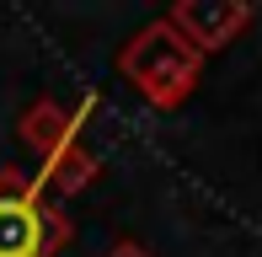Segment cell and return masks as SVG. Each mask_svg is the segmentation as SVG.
<instances>
[{
    "instance_id": "3",
    "label": "cell",
    "mask_w": 262,
    "mask_h": 257,
    "mask_svg": "<svg viewBox=\"0 0 262 257\" xmlns=\"http://www.w3.org/2000/svg\"><path fill=\"white\" fill-rule=\"evenodd\" d=\"M49 252V220L27 188H0V257H43Z\"/></svg>"
},
{
    "instance_id": "2",
    "label": "cell",
    "mask_w": 262,
    "mask_h": 257,
    "mask_svg": "<svg viewBox=\"0 0 262 257\" xmlns=\"http://www.w3.org/2000/svg\"><path fill=\"white\" fill-rule=\"evenodd\" d=\"M166 22H171L198 54H214L252 22V6H241V0H182V6H171Z\"/></svg>"
},
{
    "instance_id": "1",
    "label": "cell",
    "mask_w": 262,
    "mask_h": 257,
    "mask_svg": "<svg viewBox=\"0 0 262 257\" xmlns=\"http://www.w3.org/2000/svg\"><path fill=\"white\" fill-rule=\"evenodd\" d=\"M118 70H123L139 91H145V102H156V108H177V102L198 86L204 54H198L166 16H156L150 27H139L134 38L123 43Z\"/></svg>"
},
{
    "instance_id": "5",
    "label": "cell",
    "mask_w": 262,
    "mask_h": 257,
    "mask_svg": "<svg viewBox=\"0 0 262 257\" xmlns=\"http://www.w3.org/2000/svg\"><path fill=\"white\" fill-rule=\"evenodd\" d=\"M91 177H97V156H91L80 139H70L64 150H54V156L43 161V188H54V193H80Z\"/></svg>"
},
{
    "instance_id": "4",
    "label": "cell",
    "mask_w": 262,
    "mask_h": 257,
    "mask_svg": "<svg viewBox=\"0 0 262 257\" xmlns=\"http://www.w3.org/2000/svg\"><path fill=\"white\" fill-rule=\"evenodd\" d=\"M16 128H21V139H27V145L38 150L43 161H49L54 150H64L70 139H75V113L59 108L54 97H43V102H32V108L21 113V123H16Z\"/></svg>"
},
{
    "instance_id": "6",
    "label": "cell",
    "mask_w": 262,
    "mask_h": 257,
    "mask_svg": "<svg viewBox=\"0 0 262 257\" xmlns=\"http://www.w3.org/2000/svg\"><path fill=\"white\" fill-rule=\"evenodd\" d=\"M102 257H150L145 247H134V241H118V247L113 252H102Z\"/></svg>"
}]
</instances>
